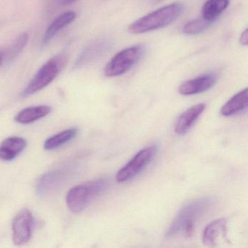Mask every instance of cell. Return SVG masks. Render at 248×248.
<instances>
[{"mask_svg":"<svg viewBox=\"0 0 248 248\" xmlns=\"http://www.w3.org/2000/svg\"><path fill=\"white\" fill-rule=\"evenodd\" d=\"M51 112V107L46 105L34 106L24 108L15 117V121L20 124H28L34 123Z\"/></svg>","mask_w":248,"mask_h":248,"instance_id":"obj_15","label":"cell"},{"mask_svg":"<svg viewBox=\"0 0 248 248\" xmlns=\"http://www.w3.org/2000/svg\"><path fill=\"white\" fill-rule=\"evenodd\" d=\"M248 88L242 90L230 98L220 109V113L224 117H231L245 110L248 104Z\"/></svg>","mask_w":248,"mask_h":248,"instance_id":"obj_14","label":"cell"},{"mask_svg":"<svg viewBox=\"0 0 248 248\" xmlns=\"http://www.w3.org/2000/svg\"><path fill=\"white\" fill-rule=\"evenodd\" d=\"M76 169V165L66 162L46 172L37 182L36 186L37 194L47 196L56 192L73 177Z\"/></svg>","mask_w":248,"mask_h":248,"instance_id":"obj_6","label":"cell"},{"mask_svg":"<svg viewBox=\"0 0 248 248\" xmlns=\"http://www.w3.org/2000/svg\"><path fill=\"white\" fill-rule=\"evenodd\" d=\"M76 13L74 11H69L58 16L46 30L42 40L43 46L47 45L59 31L72 24L76 18Z\"/></svg>","mask_w":248,"mask_h":248,"instance_id":"obj_13","label":"cell"},{"mask_svg":"<svg viewBox=\"0 0 248 248\" xmlns=\"http://www.w3.org/2000/svg\"><path fill=\"white\" fill-rule=\"evenodd\" d=\"M239 43L242 46H248V30L245 29L243 31H242V34H241L240 37H239Z\"/></svg>","mask_w":248,"mask_h":248,"instance_id":"obj_21","label":"cell"},{"mask_svg":"<svg viewBox=\"0 0 248 248\" xmlns=\"http://www.w3.org/2000/svg\"><path fill=\"white\" fill-rule=\"evenodd\" d=\"M78 0H56V4L59 6H66L71 5L74 2H77Z\"/></svg>","mask_w":248,"mask_h":248,"instance_id":"obj_22","label":"cell"},{"mask_svg":"<svg viewBox=\"0 0 248 248\" xmlns=\"http://www.w3.org/2000/svg\"><path fill=\"white\" fill-rule=\"evenodd\" d=\"M34 217L28 209L21 210L13 221V242L16 245H25L31 239L34 229Z\"/></svg>","mask_w":248,"mask_h":248,"instance_id":"obj_8","label":"cell"},{"mask_svg":"<svg viewBox=\"0 0 248 248\" xmlns=\"http://www.w3.org/2000/svg\"><path fill=\"white\" fill-rule=\"evenodd\" d=\"M108 183V179L101 178L71 188L66 195V204L69 210L75 213L83 211L91 201L107 190Z\"/></svg>","mask_w":248,"mask_h":248,"instance_id":"obj_3","label":"cell"},{"mask_svg":"<svg viewBox=\"0 0 248 248\" xmlns=\"http://www.w3.org/2000/svg\"><path fill=\"white\" fill-rule=\"evenodd\" d=\"M156 152L157 149L155 146H149L140 150L127 165L117 172L116 175L117 182H126L139 175L152 162Z\"/></svg>","mask_w":248,"mask_h":248,"instance_id":"obj_7","label":"cell"},{"mask_svg":"<svg viewBox=\"0 0 248 248\" xmlns=\"http://www.w3.org/2000/svg\"><path fill=\"white\" fill-rule=\"evenodd\" d=\"M68 62L66 53H59L45 63L34 75L27 88L21 93L22 98H27L50 85L60 72L63 70Z\"/></svg>","mask_w":248,"mask_h":248,"instance_id":"obj_4","label":"cell"},{"mask_svg":"<svg viewBox=\"0 0 248 248\" xmlns=\"http://www.w3.org/2000/svg\"><path fill=\"white\" fill-rule=\"evenodd\" d=\"M212 204V199L205 197L194 200L183 207L167 229L165 237H173L181 232L187 237H191L194 233L195 223L210 208Z\"/></svg>","mask_w":248,"mask_h":248,"instance_id":"obj_2","label":"cell"},{"mask_svg":"<svg viewBox=\"0 0 248 248\" xmlns=\"http://www.w3.org/2000/svg\"><path fill=\"white\" fill-rule=\"evenodd\" d=\"M5 50H1L0 49V66L4 62H5Z\"/></svg>","mask_w":248,"mask_h":248,"instance_id":"obj_23","label":"cell"},{"mask_svg":"<svg viewBox=\"0 0 248 248\" xmlns=\"http://www.w3.org/2000/svg\"><path fill=\"white\" fill-rule=\"evenodd\" d=\"M108 47V42L107 40H96L92 42L79 53V56L75 61L74 67L78 69L93 62L104 54Z\"/></svg>","mask_w":248,"mask_h":248,"instance_id":"obj_10","label":"cell"},{"mask_svg":"<svg viewBox=\"0 0 248 248\" xmlns=\"http://www.w3.org/2000/svg\"><path fill=\"white\" fill-rule=\"evenodd\" d=\"M145 47L142 44L136 45L118 52L106 65L104 75L107 78H115L127 73L143 57Z\"/></svg>","mask_w":248,"mask_h":248,"instance_id":"obj_5","label":"cell"},{"mask_svg":"<svg viewBox=\"0 0 248 248\" xmlns=\"http://www.w3.org/2000/svg\"><path fill=\"white\" fill-rule=\"evenodd\" d=\"M227 226V220L217 219L207 225L202 235V242L206 246H215L220 234L225 236Z\"/></svg>","mask_w":248,"mask_h":248,"instance_id":"obj_16","label":"cell"},{"mask_svg":"<svg viewBox=\"0 0 248 248\" xmlns=\"http://www.w3.org/2000/svg\"><path fill=\"white\" fill-rule=\"evenodd\" d=\"M184 10V4L179 2L165 5L132 23L128 31L130 34H140L165 28L178 19Z\"/></svg>","mask_w":248,"mask_h":248,"instance_id":"obj_1","label":"cell"},{"mask_svg":"<svg viewBox=\"0 0 248 248\" xmlns=\"http://www.w3.org/2000/svg\"><path fill=\"white\" fill-rule=\"evenodd\" d=\"M205 108V104H199L184 111L177 120L175 125V133L179 136L186 134L204 112Z\"/></svg>","mask_w":248,"mask_h":248,"instance_id":"obj_11","label":"cell"},{"mask_svg":"<svg viewBox=\"0 0 248 248\" xmlns=\"http://www.w3.org/2000/svg\"><path fill=\"white\" fill-rule=\"evenodd\" d=\"M78 133V129L75 127L60 132L46 140L44 143V149L46 150H54L58 149L75 139Z\"/></svg>","mask_w":248,"mask_h":248,"instance_id":"obj_18","label":"cell"},{"mask_svg":"<svg viewBox=\"0 0 248 248\" xmlns=\"http://www.w3.org/2000/svg\"><path fill=\"white\" fill-rule=\"evenodd\" d=\"M213 23L207 21L204 18H196L188 21L183 27V33L186 35H198L205 31L211 27Z\"/></svg>","mask_w":248,"mask_h":248,"instance_id":"obj_20","label":"cell"},{"mask_svg":"<svg viewBox=\"0 0 248 248\" xmlns=\"http://www.w3.org/2000/svg\"><path fill=\"white\" fill-rule=\"evenodd\" d=\"M217 78V75L215 73L201 75L181 84L178 88V92L184 95H193L205 92L216 85Z\"/></svg>","mask_w":248,"mask_h":248,"instance_id":"obj_9","label":"cell"},{"mask_svg":"<svg viewBox=\"0 0 248 248\" xmlns=\"http://www.w3.org/2000/svg\"><path fill=\"white\" fill-rule=\"evenodd\" d=\"M27 145V140L18 136H12L5 139L0 144V159L14 160L26 149Z\"/></svg>","mask_w":248,"mask_h":248,"instance_id":"obj_12","label":"cell"},{"mask_svg":"<svg viewBox=\"0 0 248 248\" xmlns=\"http://www.w3.org/2000/svg\"><path fill=\"white\" fill-rule=\"evenodd\" d=\"M29 34L24 32L19 34L14 41L11 43V46L8 47V50L5 51V61L14 60L15 58L20 54L21 51L25 48L29 41Z\"/></svg>","mask_w":248,"mask_h":248,"instance_id":"obj_19","label":"cell"},{"mask_svg":"<svg viewBox=\"0 0 248 248\" xmlns=\"http://www.w3.org/2000/svg\"><path fill=\"white\" fill-rule=\"evenodd\" d=\"M229 0H207L203 5L202 18L213 23L229 7Z\"/></svg>","mask_w":248,"mask_h":248,"instance_id":"obj_17","label":"cell"}]
</instances>
